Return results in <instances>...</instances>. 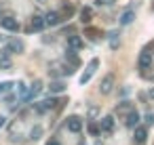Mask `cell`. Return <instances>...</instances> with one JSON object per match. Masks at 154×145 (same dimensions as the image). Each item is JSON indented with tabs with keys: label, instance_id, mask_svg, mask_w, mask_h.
I'll return each instance as SVG.
<instances>
[{
	"label": "cell",
	"instance_id": "4",
	"mask_svg": "<svg viewBox=\"0 0 154 145\" xmlns=\"http://www.w3.org/2000/svg\"><path fill=\"white\" fill-rule=\"evenodd\" d=\"M112 88H114V76L108 74V76H103V80H101V84H99V93H101V95H110Z\"/></svg>",
	"mask_w": 154,
	"mask_h": 145
},
{
	"label": "cell",
	"instance_id": "16",
	"mask_svg": "<svg viewBox=\"0 0 154 145\" xmlns=\"http://www.w3.org/2000/svg\"><path fill=\"white\" fill-rule=\"evenodd\" d=\"M49 90H51V93H55V95H57V93H63V90H66V84H63L61 80H55V82H51V84H49Z\"/></svg>",
	"mask_w": 154,
	"mask_h": 145
},
{
	"label": "cell",
	"instance_id": "7",
	"mask_svg": "<svg viewBox=\"0 0 154 145\" xmlns=\"http://www.w3.org/2000/svg\"><path fill=\"white\" fill-rule=\"evenodd\" d=\"M23 49H26V44H23V40H11L9 42V46H7V51H5V55H11V53H23Z\"/></svg>",
	"mask_w": 154,
	"mask_h": 145
},
{
	"label": "cell",
	"instance_id": "29",
	"mask_svg": "<svg viewBox=\"0 0 154 145\" xmlns=\"http://www.w3.org/2000/svg\"><path fill=\"white\" fill-rule=\"evenodd\" d=\"M148 97H150V99L154 101V88H150V90H148Z\"/></svg>",
	"mask_w": 154,
	"mask_h": 145
},
{
	"label": "cell",
	"instance_id": "13",
	"mask_svg": "<svg viewBox=\"0 0 154 145\" xmlns=\"http://www.w3.org/2000/svg\"><path fill=\"white\" fill-rule=\"evenodd\" d=\"M40 88H42V82H40V80H34V84L30 86V93H28L23 99H32V97H36V95L40 93Z\"/></svg>",
	"mask_w": 154,
	"mask_h": 145
},
{
	"label": "cell",
	"instance_id": "22",
	"mask_svg": "<svg viewBox=\"0 0 154 145\" xmlns=\"http://www.w3.org/2000/svg\"><path fill=\"white\" fill-rule=\"evenodd\" d=\"M11 86H13V82H0V95H2V93H7Z\"/></svg>",
	"mask_w": 154,
	"mask_h": 145
},
{
	"label": "cell",
	"instance_id": "10",
	"mask_svg": "<svg viewBox=\"0 0 154 145\" xmlns=\"http://www.w3.org/2000/svg\"><path fill=\"white\" fill-rule=\"evenodd\" d=\"M133 137H135V141L137 143H146V139H148V130H146V126H135V132H133Z\"/></svg>",
	"mask_w": 154,
	"mask_h": 145
},
{
	"label": "cell",
	"instance_id": "23",
	"mask_svg": "<svg viewBox=\"0 0 154 145\" xmlns=\"http://www.w3.org/2000/svg\"><path fill=\"white\" fill-rule=\"evenodd\" d=\"M143 120H146V124H148V126H150V124H154V114H152V111H148V114L143 116Z\"/></svg>",
	"mask_w": 154,
	"mask_h": 145
},
{
	"label": "cell",
	"instance_id": "11",
	"mask_svg": "<svg viewBox=\"0 0 154 145\" xmlns=\"http://www.w3.org/2000/svg\"><path fill=\"white\" fill-rule=\"evenodd\" d=\"M42 28H47V25H45V17H38V15H34V17H32V23H30V30H34V32H40Z\"/></svg>",
	"mask_w": 154,
	"mask_h": 145
},
{
	"label": "cell",
	"instance_id": "12",
	"mask_svg": "<svg viewBox=\"0 0 154 145\" xmlns=\"http://www.w3.org/2000/svg\"><path fill=\"white\" fill-rule=\"evenodd\" d=\"M68 46L74 49V51L82 49V38H80V36H68Z\"/></svg>",
	"mask_w": 154,
	"mask_h": 145
},
{
	"label": "cell",
	"instance_id": "5",
	"mask_svg": "<svg viewBox=\"0 0 154 145\" xmlns=\"http://www.w3.org/2000/svg\"><path fill=\"white\" fill-rule=\"evenodd\" d=\"M0 28H5L7 32H17L19 30V21L15 17H2L0 19Z\"/></svg>",
	"mask_w": 154,
	"mask_h": 145
},
{
	"label": "cell",
	"instance_id": "26",
	"mask_svg": "<svg viewBox=\"0 0 154 145\" xmlns=\"http://www.w3.org/2000/svg\"><path fill=\"white\" fill-rule=\"evenodd\" d=\"M87 34H89V38H93V40L97 38V30H87Z\"/></svg>",
	"mask_w": 154,
	"mask_h": 145
},
{
	"label": "cell",
	"instance_id": "24",
	"mask_svg": "<svg viewBox=\"0 0 154 145\" xmlns=\"http://www.w3.org/2000/svg\"><path fill=\"white\" fill-rule=\"evenodd\" d=\"M114 2H116V0H95V4H99V7H101V4L110 7V4H114Z\"/></svg>",
	"mask_w": 154,
	"mask_h": 145
},
{
	"label": "cell",
	"instance_id": "27",
	"mask_svg": "<svg viewBox=\"0 0 154 145\" xmlns=\"http://www.w3.org/2000/svg\"><path fill=\"white\" fill-rule=\"evenodd\" d=\"M89 116L95 118V116H97V107H91V109H89Z\"/></svg>",
	"mask_w": 154,
	"mask_h": 145
},
{
	"label": "cell",
	"instance_id": "2",
	"mask_svg": "<svg viewBox=\"0 0 154 145\" xmlns=\"http://www.w3.org/2000/svg\"><path fill=\"white\" fill-rule=\"evenodd\" d=\"M97 67H99V59L95 57V59H91V61H89V65H87V72L80 76V84H87V82L93 78V74H95V70H97Z\"/></svg>",
	"mask_w": 154,
	"mask_h": 145
},
{
	"label": "cell",
	"instance_id": "28",
	"mask_svg": "<svg viewBox=\"0 0 154 145\" xmlns=\"http://www.w3.org/2000/svg\"><path fill=\"white\" fill-rule=\"evenodd\" d=\"M5 124H7V118H5V116H0V128H2Z\"/></svg>",
	"mask_w": 154,
	"mask_h": 145
},
{
	"label": "cell",
	"instance_id": "6",
	"mask_svg": "<svg viewBox=\"0 0 154 145\" xmlns=\"http://www.w3.org/2000/svg\"><path fill=\"white\" fill-rule=\"evenodd\" d=\"M66 126H68V130L70 132H80L82 130V120L78 118V116H72V118H68V122H66Z\"/></svg>",
	"mask_w": 154,
	"mask_h": 145
},
{
	"label": "cell",
	"instance_id": "1",
	"mask_svg": "<svg viewBox=\"0 0 154 145\" xmlns=\"http://www.w3.org/2000/svg\"><path fill=\"white\" fill-rule=\"evenodd\" d=\"M150 65H152V53L141 51L139 53V59H137V70L141 74H146V70H150Z\"/></svg>",
	"mask_w": 154,
	"mask_h": 145
},
{
	"label": "cell",
	"instance_id": "9",
	"mask_svg": "<svg viewBox=\"0 0 154 145\" xmlns=\"http://www.w3.org/2000/svg\"><path fill=\"white\" fill-rule=\"evenodd\" d=\"M125 124H127L129 128H135V126L139 124V114H137L135 109H131V111L127 114V120H125Z\"/></svg>",
	"mask_w": 154,
	"mask_h": 145
},
{
	"label": "cell",
	"instance_id": "31",
	"mask_svg": "<svg viewBox=\"0 0 154 145\" xmlns=\"http://www.w3.org/2000/svg\"><path fill=\"white\" fill-rule=\"evenodd\" d=\"M38 2H40V4H45V2H47V0H38Z\"/></svg>",
	"mask_w": 154,
	"mask_h": 145
},
{
	"label": "cell",
	"instance_id": "15",
	"mask_svg": "<svg viewBox=\"0 0 154 145\" xmlns=\"http://www.w3.org/2000/svg\"><path fill=\"white\" fill-rule=\"evenodd\" d=\"M66 59L72 63V67H78V63H80L78 57H76V51H74V49H68V51H66Z\"/></svg>",
	"mask_w": 154,
	"mask_h": 145
},
{
	"label": "cell",
	"instance_id": "14",
	"mask_svg": "<svg viewBox=\"0 0 154 145\" xmlns=\"http://www.w3.org/2000/svg\"><path fill=\"white\" fill-rule=\"evenodd\" d=\"M42 132H45V128H42L40 124H36V126H32V130H30V139H32V141H38V139H42Z\"/></svg>",
	"mask_w": 154,
	"mask_h": 145
},
{
	"label": "cell",
	"instance_id": "25",
	"mask_svg": "<svg viewBox=\"0 0 154 145\" xmlns=\"http://www.w3.org/2000/svg\"><path fill=\"white\" fill-rule=\"evenodd\" d=\"M89 132H91V135H99L101 130H99V128H97L95 124H89Z\"/></svg>",
	"mask_w": 154,
	"mask_h": 145
},
{
	"label": "cell",
	"instance_id": "21",
	"mask_svg": "<svg viewBox=\"0 0 154 145\" xmlns=\"http://www.w3.org/2000/svg\"><path fill=\"white\" fill-rule=\"evenodd\" d=\"M61 17H72L74 15V7H70V4H66V9H63V13H59Z\"/></svg>",
	"mask_w": 154,
	"mask_h": 145
},
{
	"label": "cell",
	"instance_id": "18",
	"mask_svg": "<svg viewBox=\"0 0 154 145\" xmlns=\"http://www.w3.org/2000/svg\"><path fill=\"white\" fill-rule=\"evenodd\" d=\"M91 17H93V11H91V9H82V11H80V21H82V23H89Z\"/></svg>",
	"mask_w": 154,
	"mask_h": 145
},
{
	"label": "cell",
	"instance_id": "3",
	"mask_svg": "<svg viewBox=\"0 0 154 145\" xmlns=\"http://www.w3.org/2000/svg\"><path fill=\"white\" fill-rule=\"evenodd\" d=\"M114 126H116V124H114V118H112V116H103V118L99 120V130L106 132V135H112V132H114Z\"/></svg>",
	"mask_w": 154,
	"mask_h": 145
},
{
	"label": "cell",
	"instance_id": "17",
	"mask_svg": "<svg viewBox=\"0 0 154 145\" xmlns=\"http://www.w3.org/2000/svg\"><path fill=\"white\" fill-rule=\"evenodd\" d=\"M133 19H135V11H125V13L120 15V23H122V25H129Z\"/></svg>",
	"mask_w": 154,
	"mask_h": 145
},
{
	"label": "cell",
	"instance_id": "8",
	"mask_svg": "<svg viewBox=\"0 0 154 145\" xmlns=\"http://www.w3.org/2000/svg\"><path fill=\"white\" fill-rule=\"evenodd\" d=\"M59 21H61V15H59L57 11H51V13H47V15H45V25H49V28L57 25Z\"/></svg>",
	"mask_w": 154,
	"mask_h": 145
},
{
	"label": "cell",
	"instance_id": "30",
	"mask_svg": "<svg viewBox=\"0 0 154 145\" xmlns=\"http://www.w3.org/2000/svg\"><path fill=\"white\" fill-rule=\"evenodd\" d=\"M47 145H61V143H59V141H55V139H53V141H51V143H47Z\"/></svg>",
	"mask_w": 154,
	"mask_h": 145
},
{
	"label": "cell",
	"instance_id": "19",
	"mask_svg": "<svg viewBox=\"0 0 154 145\" xmlns=\"http://www.w3.org/2000/svg\"><path fill=\"white\" fill-rule=\"evenodd\" d=\"M131 109H133V105H131L129 101H125V103H120V105L116 107V111H118V114H129Z\"/></svg>",
	"mask_w": 154,
	"mask_h": 145
},
{
	"label": "cell",
	"instance_id": "20",
	"mask_svg": "<svg viewBox=\"0 0 154 145\" xmlns=\"http://www.w3.org/2000/svg\"><path fill=\"white\" fill-rule=\"evenodd\" d=\"M11 65H13V63H11V59H9L7 55L0 57V70H11Z\"/></svg>",
	"mask_w": 154,
	"mask_h": 145
}]
</instances>
